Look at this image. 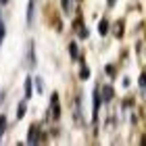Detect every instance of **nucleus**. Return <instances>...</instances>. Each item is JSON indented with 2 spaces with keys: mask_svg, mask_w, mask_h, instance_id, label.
I'll use <instances>...</instances> for the list:
<instances>
[{
  "mask_svg": "<svg viewBox=\"0 0 146 146\" xmlns=\"http://www.w3.org/2000/svg\"><path fill=\"white\" fill-rule=\"evenodd\" d=\"M36 65V56H34V42L27 44V56H25V67H34Z\"/></svg>",
  "mask_w": 146,
  "mask_h": 146,
  "instance_id": "nucleus-1",
  "label": "nucleus"
},
{
  "mask_svg": "<svg viewBox=\"0 0 146 146\" xmlns=\"http://www.w3.org/2000/svg\"><path fill=\"white\" fill-rule=\"evenodd\" d=\"M34 6H36V0H29V4H27V25L29 27L34 25Z\"/></svg>",
  "mask_w": 146,
  "mask_h": 146,
  "instance_id": "nucleus-2",
  "label": "nucleus"
},
{
  "mask_svg": "<svg viewBox=\"0 0 146 146\" xmlns=\"http://www.w3.org/2000/svg\"><path fill=\"white\" fill-rule=\"evenodd\" d=\"M27 142H29V144H36V142H38V127H36V125H31V127H29V138H27Z\"/></svg>",
  "mask_w": 146,
  "mask_h": 146,
  "instance_id": "nucleus-3",
  "label": "nucleus"
},
{
  "mask_svg": "<svg viewBox=\"0 0 146 146\" xmlns=\"http://www.w3.org/2000/svg\"><path fill=\"white\" fill-rule=\"evenodd\" d=\"M25 111H27V100H23V102H21V104L17 107V119L25 117Z\"/></svg>",
  "mask_w": 146,
  "mask_h": 146,
  "instance_id": "nucleus-4",
  "label": "nucleus"
},
{
  "mask_svg": "<svg viewBox=\"0 0 146 146\" xmlns=\"http://www.w3.org/2000/svg\"><path fill=\"white\" fill-rule=\"evenodd\" d=\"M98 31H100V36H104L109 31V21H107V19H102V21L98 23Z\"/></svg>",
  "mask_w": 146,
  "mask_h": 146,
  "instance_id": "nucleus-5",
  "label": "nucleus"
},
{
  "mask_svg": "<svg viewBox=\"0 0 146 146\" xmlns=\"http://www.w3.org/2000/svg\"><path fill=\"white\" fill-rule=\"evenodd\" d=\"M102 96H104V100H111V98H113V88H111V86H104V88H102Z\"/></svg>",
  "mask_w": 146,
  "mask_h": 146,
  "instance_id": "nucleus-6",
  "label": "nucleus"
},
{
  "mask_svg": "<svg viewBox=\"0 0 146 146\" xmlns=\"http://www.w3.org/2000/svg\"><path fill=\"white\" fill-rule=\"evenodd\" d=\"M54 111V119L58 117V100H56V96H52V104H50V113Z\"/></svg>",
  "mask_w": 146,
  "mask_h": 146,
  "instance_id": "nucleus-7",
  "label": "nucleus"
},
{
  "mask_svg": "<svg viewBox=\"0 0 146 146\" xmlns=\"http://www.w3.org/2000/svg\"><path fill=\"white\" fill-rule=\"evenodd\" d=\"M73 113H75V121L82 123V111H79V100H75V109H73Z\"/></svg>",
  "mask_w": 146,
  "mask_h": 146,
  "instance_id": "nucleus-8",
  "label": "nucleus"
},
{
  "mask_svg": "<svg viewBox=\"0 0 146 146\" xmlns=\"http://www.w3.org/2000/svg\"><path fill=\"white\" fill-rule=\"evenodd\" d=\"M31 82H34V79H27V82H25V100L31 96Z\"/></svg>",
  "mask_w": 146,
  "mask_h": 146,
  "instance_id": "nucleus-9",
  "label": "nucleus"
},
{
  "mask_svg": "<svg viewBox=\"0 0 146 146\" xmlns=\"http://www.w3.org/2000/svg\"><path fill=\"white\" fill-rule=\"evenodd\" d=\"M4 129H6V117L2 115L0 117V134H4Z\"/></svg>",
  "mask_w": 146,
  "mask_h": 146,
  "instance_id": "nucleus-10",
  "label": "nucleus"
},
{
  "mask_svg": "<svg viewBox=\"0 0 146 146\" xmlns=\"http://www.w3.org/2000/svg\"><path fill=\"white\" fill-rule=\"evenodd\" d=\"M69 50H71V56H73V58H77V46H75V44H71V46H69Z\"/></svg>",
  "mask_w": 146,
  "mask_h": 146,
  "instance_id": "nucleus-11",
  "label": "nucleus"
},
{
  "mask_svg": "<svg viewBox=\"0 0 146 146\" xmlns=\"http://www.w3.org/2000/svg\"><path fill=\"white\" fill-rule=\"evenodd\" d=\"M63 9H65V13L71 11V2H69V0H63Z\"/></svg>",
  "mask_w": 146,
  "mask_h": 146,
  "instance_id": "nucleus-12",
  "label": "nucleus"
},
{
  "mask_svg": "<svg viewBox=\"0 0 146 146\" xmlns=\"http://www.w3.org/2000/svg\"><path fill=\"white\" fill-rule=\"evenodd\" d=\"M121 29H123V25H121V23H117V27H115V36H121V34H123Z\"/></svg>",
  "mask_w": 146,
  "mask_h": 146,
  "instance_id": "nucleus-13",
  "label": "nucleus"
},
{
  "mask_svg": "<svg viewBox=\"0 0 146 146\" xmlns=\"http://www.w3.org/2000/svg\"><path fill=\"white\" fill-rule=\"evenodd\" d=\"M140 86H142V88H146V73H142V75H140Z\"/></svg>",
  "mask_w": 146,
  "mask_h": 146,
  "instance_id": "nucleus-14",
  "label": "nucleus"
},
{
  "mask_svg": "<svg viewBox=\"0 0 146 146\" xmlns=\"http://www.w3.org/2000/svg\"><path fill=\"white\" fill-rule=\"evenodd\" d=\"M4 38V23H2V19H0V40Z\"/></svg>",
  "mask_w": 146,
  "mask_h": 146,
  "instance_id": "nucleus-15",
  "label": "nucleus"
},
{
  "mask_svg": "<svg viewBox=\"0 0 146 146\" xmlns=\"http://www.w3.org/2000/svg\"><path fill=\"white\" fill-rule=\"evenodd\" d=\"M88 75H90V71H88V69L84 67V69H82V77H88Z\"/></svg>",
  "mask_w": 146,
  "mask_h": 146,
  "instance_id": "nucleus-16",
  "label": "nucleus"
},
{
  "mask_svg": "<svg viewBox=\"0 0 146 146\" xmlns=\"http://www.w3.org/2000/svg\"><path fill=\"white\" fill-rule=\"evenodd\" d=\"M113 2H115V0H109V4H113Z\"/></svg>",
  "mask_w": 146,
  "mask_h": 146,
  "instance_id": "nucleus-17",
  "label": "nucleus"
},
{
  "mask_svg": "<svg viewBox=\"0 0 146 146\" xmlns=\"http://www.w3.org/2000/svg\"><path fill=\"white\" fill-rule=\"evenodd\" d=\"M0 2H2V4H6V0H0Z\"/></svg>",
  "mask_w": 146,
  "mask_h": 146,
  "instance_id": "nucleus-18",
  "label": "nucleus"
},
{
  "mask_svg": "<svg viewBox=\"0 0 146 146\" xmlns=\"http://www.w3.org/2000/svg\"><path fill=\"white\" fill-rule=\"evenodd\" d=\"M0 136H2V134H0Z\"/></svg>",
  "mask_w": 146,
  "mask_h": 146,
  "instance_id": "nucleus-19",
  "label": "nucleus"
}]
</instances>
